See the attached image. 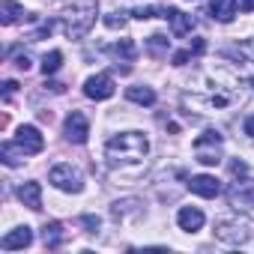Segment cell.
<instances>
[{
	"instance_id": "obj_1",
	"label": "cell",
	"mask_w": 254,
	"mask_h": 254,
	"mask_svg": "<svg viewBox=\"0 0 254 254\" xmlns=\"http://www.w3.org/2000/svg\"><path fill=\"white\" fill-rule=\"evenodd\" d=\"M150 150V141L147 135L141 132H123L117 138H111L105 144V156H108V165L111 168H123V165H138Z\"/></svg>"
},
{
	"instance_id": "obj_2",
	"label": "cell",
	"mask_w": 254,
	"mask_h": 254,
	"mask_svg": "<svg viewBox=\"0 0 254 254\" xmlns=\"http://www.w3.org/2000/svg\"><path fill=\"white\" fill-rule=\"evenodd\" d=\"M96 15H99V3L96 0H81V3L69 6L66 15H63V30L69 39H84L93 24H96Z\"/></svg>"
},
{
	"instance_id": "obj_3",
	"label": "cell",
	"mask_w": 254,
	"mask_h": 254,
	"mask_svg": "<svg viewBox=\"0 0 254 254\" xmlns=\"http://www.w3.org/2000/svg\"><path fill=\"white\" fill-rule=\"evenodd\" d=\"M215 236L227 245H245L248 239H254V221L245 215H227L215 221Z\"/></svg>"
},
{
	"instance_id": "obj_4",
	"label": "cell",
	"mask_w": 254,
	"mask_h": 254,
	"mask_svg": "<svg viewBox=\"0 0 254 254\" xmlns=\"http://www.w3.org/2000/svg\"><path fill=\"white\" fill-rule=\"evenodd\" d=\"M221 135L215 132V129H206L203 135H197L194 138V159L200 162V165H206V168H215L218 162H221Z\"/></svg>"
},
{
	"instance_id": "obj_5",
	"label": "cell",
	"mask_w": 254,
	"mask_h": 254,
	"mask_svg": "<svg viewBox=\"0 0 254 254\" xmlns=\"http://www.w3.org/2000/svg\"><path fill=\"white\" fill-rule=\"evenodd\" d=\"M48 183H51L54 189L66 191V194H78V191L84 189V177H81V171L72 168V165H54L51 174H48Z\"/></svg>"
},
{
	"instance_id": "obj_6",
	"label": "cell",
	"mask_w": 254,
	"mask_h": 254,
	"mask_svg": "<svg viewBox=\"0 0 254 254\" xmlns=\"http://www.w3.org/2000/svg\"><path fill=\"white\" fill-rule=\"evenodd\" d=\"M227 200L236 209H254V180L239 177L236 183L227 186Z\"/></svg>"
},
{
	"instance_id": "obj_7",
	"label": "cell",
	"mask_w": 254,
	"mask_h": 254,
	"mask_svg": "<svg viewBox=\"0 0 254 254\" xmlns=\"http://www.w3.org/2000/svg\"><path fill=\"white\" fill-rule=\"evenodd\" d=\"M63 135H66V141H72V144H87V138H90V123H87V117H84L81 111H72V114L66 117Z\"/></svg>"
},
{
	"instance_id": "obj_8",
	"label": "cell",
	"mask_w": 254,
	"mask_h": 254,
	"mask_svg": "<svg viewBox=\"0 0 254 254\" xmlns=\"http://www.w3.org/2000/svg\"><path fill=\"white\" fill-rule=\"evenodd\" d=\"M84 96H87V99H96V102L111 99V96H114V78L105 75V72L87 78V81H84Z\"/></svg>"
},
{
	"instance_id": "obj_9",
	"label": "cell",
	"mask_w": 254,
	"mask_h": 254,
	"mask_svg": "<svg viewBox=\"0 0 254 254\" xmlns=\"http://www.w3.org/2000/svg\"><path fill=\"white\" fill-rule=\"evenodd\" d=\"M15 141L27 150V156H36V153L45 150V138L39 135L36 126H18V138H15Z\"/></svg>"
},
{
	"instance_id": "obj_10",
	"label": "cell",
	"mask_w": 254,
	"mask_h": 254,
	"mask_svg": "<svg viewBox=\"0 0 254 254\" xmlns=\"http://www.w3.org/2000/svg\"><path fill=\"white\" fill-rule=\"evenodd\" d=\"M189 189H191L194 194H200V197H218V194H221V183H218L215 177H209V174L191 177V180H189Z\"/></svg>"
},
{
	"instance_id": "obj_11",
	"label": "cell",
	"mask_w": 254,
	"mask_h": 254,
	"mask_svg": "<svg viewBox=\"0 0 254 254\" xmlns=\"http://www.w3.org/2000/svg\"><path fill=\"white\" fill-rule=\"evenodd\" d=\"M15 194H18V200L27 206V209H33V212H39L42 209V186L39 183H21L18 189H15Z\"/></svg>"
},
{
	"instance_id": "obj_12",
	"label": "cell",
	"mask_w": 254,
	"mask_h": 254,
	"mask_svg": "<svg viewBox=\"0 0 254 254\" xmlns=\"http://www.w3.org/2000/svg\"><path fill=\"white\" fill-rule=\"evenodd\" d=\"M33 242V230L30 227H15V230H9L3 239H0V248L3 251H15V248H27Z\"/></svg>"
},
{
	"instance_id": "obj_13",
	"label": "cell",
	"mask_w": 254,
	"mask_h": 254,
	"mask_svg": "<svg viewBox=\"0 0 254 254\" xmlns=\"http://www.w3.org/2000/svg\"><path fill=\"white\" fill-rule=\"evenodd\" d=\"M165 18L171 21L174 36H186V33H191V27H194V18H191V15H186V12H180V9H174V6H168V9H165Z\"/></svg>"
},
{
	"instance_id": "obj_14",
	"label": "cell",
	"mask_w": 254,
	"mask_h": 254,
	"mask_svg": "<svg viewBox=\"0 0 254 254\" xmlns=\"http://www.w3.org/2000/svg\"><path fill=\"white\" fill-rule=\"evenodd\" d=\"M203 212L197 209V206H183L180 212H177V224L183 227V230H189V233H194V230H200L203 227Z\"/></svg>"
},
{
	"instance_id": "obj_15",
	"label": "cell",
	"mask_w": 254,
	"mask_h": 254,
	"mask_svg": "<svg viewBox=\"0 0 254 254\" xmlns=\"http://www.w3.org/2000/svg\"><path fill=\"white\" fill-rule=\"evenodd\" d=\"M0 159H3L9 168H15V165H21L27 159V150L18 141H3V144H0Z\"/></svg>"
},
{
	"instance_id": "obj_16",
	"label": "cell",
	"mask_w": 254,
	"mask_h": 254,
	"mask_svg": "<svg viewBox=\"0 0 254 254\" xmlns=\"http://www.w3.org/2000/svg\"><path fill=\"white\" fill-rule=\"evenodd\" d=\"M42 242H45V248H60L66 242V227L60 221H48L42 227Z\"/></svg>"
},
{
	"instance_id": "obj_17",
	"label": "cell",
	"mask_w": 254,
	"mask_h": 254,
	"mask_svg": "<svg viewBox=\"0 0 254 254\" xmlns=\"http://www.w3.org/2000/svg\"><path fill=\"white\" fill-rule=\"evenodd\" d=\"M21 18H30L27 12H24V6H18L15 0H3L0 3V24H15V21H21Z\"/></svg>"
},
{
	"instance_id": "obj_18",
	"label": "cell",
	"mask_w": 254,
	"mask_h": 254,
	"mask_svg": "<svg viewBox=\"0 0 254 254\" xmlns=\"http://www.w3.org/2000/svg\"><path fill=\"white\" fill-rule=\"evenodd\" d=\"M126 99L129 102H135V105H156V90L153 87H147V84H135V87H129L126 90Z\"/></svg>"
},
{
	"instance_id": "obj_19",
	"label": "cell",
	"mask_w": 254,
	"mask_h": 254,
	"mask_svg": "<svg viewBox=\"0 0 254 254\" xmlns=\"http://www.w3.org/2000/svg\"><path fill=\"white\" fill-rule=\"evenodd\" d=\"M233 12H236V3L233 0H209V15L215 21H233Z\"/></svg>"
},
{
	"instance_id": "obj_20",
	"label": "cell",
	"mask_w": 254,
	"mask_h": 254,
	"mask_svg": "<svg viewBox=\"0 0 254 254\" xmlns=\"http://www.w3.org/2000/svg\"><path fill=\"white\" fill-rule=\"evenodd\" d=\"M132 15H135V18H141V21H144V18H156V15H159V18H165V9L156 3V0H147V3H138V6L132 9Z\"/></svg>"
},
{
	"instance_id": "obj_21",
	"label": "cell",
	"mask_w": 254,
	"mask_h": 254,
	"mask_svg": "<svg viewBox=\"0 0 254 254\" xmlns=\"http://www.w3.org/2000/svg\"><path fill=\"white\" fill-rule=\"evenodd\" d=\"M111 51H114L123 63H132V60H135V42H132V39H120Z\"/></svg>"
},
{
	"instance_id": "obj_22",
	"label": "cell",
	"mask_w": 254,
	"mask_h": 254,
	"mask_svg": "<svg viewBox=\"0 0 254 254\" xmlns=\"http://www.w3.org/2000/svg\"><path fill=\"white\" fill-rule=\"evenodd\" d=\"M111 212H114V218H123V215H129V212H141V200H135V197L132 200H123V203L117 200Z\"/></svg>"
},
{
	"instance_id": "obj_23",
	"label": "cell",
	"mask_w": 254,
	"mask_h": 254,
	"mask_svg": "<svg viewBox=\"0 0 254 254\" xmlns=\"http://www.w3.org/2000/svg\"><path fill=\"white\" fill-rule=\"evenodd\" d=\"M60 63H63V54H60V51H51V54L42 57V72H45V75H54V72L60 69Z\"/></svg>"
},
{
	"instance_id": "obj_24",
	"label": "cell",
	"mask_w": 254,
	"mask_h": 254,
	"mask_svg": "<svg viewBox=\"0 0 254 254\" xmlns=\"http://www.w3.org/2000/svg\"><path fill=\"white\" fill-rule=\"evenodd\" d=\"M227 54H233V57H242V60H248V63H254V39H245V42H239L233 51H227Z\"/></svg>"
},
{
	"instance_id": "obj_25",
	"label": "cell",
	"mask_w": 254,
	"mask_h": 254,
	"mask_svg": "<svg viewBox=\"0 0 254 254\" xmlns=\"http://www.w3.org/2000/svg\"><path fill=\"white\" fill-rule=\"evenodd\" d=\"M150 54H156V57H162L165 54V48H168V36H162V33H156V36H150Z\"/></svg>"
},
{
	"instance_id": "obj_26",
	"label": "cell",
	"mask_w": 254,
	"mask_h": 254,
	"mask_svg": "<svg viewBox=\"0 0 254 254\" xmlns=\"http://www.w3.org/2000/svg\"><path fill=\"white\" fill-rule=\"evenodd\" d=\"M126 12H111V15H105V27H111V30H123L126 27Z\"/></svg>"
},
{
	"instance_id": "obj_27",
	"label": "cell",
	"mask_w": 254,
	"mask_h": 254,
	"mask_svg": "<svg viewBox=\"0 0 254 254\" xmlns=\"http://www.w3.org/2000/svg\"><path fill=\"white\" fill-rule=\"evenodd\" d=\"M189 60H191V48H186V51H177V54L171 57V63H174V66H186Z\"/></svg>"
},
{
	"instance_id": "obj_28",
	"label": "cell",
	"mask_w": 254,
	"mask_h": 254,
	"mask_svg": "<svg viewBox=\"0 0 254 254\" xmlns=\"http://www.w3.org/2000/svg\"><path fill=\"white\" fill-rule=\"evenodd\" d=\"M230 174H233V177H245V174H248V165L239 162V159H233V162H230Z\"/></svg>"
},
{
	"instance_id": "obj_29",
	"label": "cell",
	"mask_w": 254,
	"mask_h": 254,
	"mask_svg": "<svg viewBox=\"0 0 254 254\" xmlns=\"http://www.w3.org/2000/svg\"><path fill=\"white\" fill-rule=\"evenodd\" d=\"M81 224L87 227V233H96L99 230V218L96 215H81Z\"/></svg>"
},
{
	"instance_id": "obj_30",
	"label": "cell",
	"mask_w": 254,
	"mask_h": 254,
	"mask_svg": "<svg viewBox=\"0 0 254 254\" xmlns=\"http://www.w3.org/2000/svg\"><path fill=\"white\" fill-rule=\"evenodd\" d=\"M239 12H254V0H233Z\"/></svg>"
},
{
	"instance_id": "obj_31",
	"label": "cell",
	"mask_w": 254,
	"mask_h": 254,
	"mask_svg": "<svg viewBox=\"0 0 254 254\" xmlns=\"http://www.w3.org/2000/svg\"><path fill=\"white\" fill-rule=\"evenodd\" d=\"M15 90H18V84H15V81H6V84H3V99L9 102V99L15 96Z\"/></svg>"
},
{
	"instance_id": "obj_32",
	"label": "cell",
	"mask_w": 254,
	"mask_h": 254,
	"mask_svg": "<svg viewBox=\"0 0 254 254\" xmlns=\"http://www.w3.org/2000/svg\"><path fill=\"white\" fill-rule=\"evenodd\" d=\"M203 51H206V42L203 39H194L191 42V54H203Z\"/></svg>"
},
{
	"instance_id": "obj_33",
	"label": "cell",
	"mask_w": 254,
	"mask_h": 254,
	"mask_svg": "<svg viewBox=\"0 0 254 254\" xmlns=\"http://www.w3.org/2000/svg\"><path fill=\"white\" fill-rule=\"evenodd\" d=\"M30 63H33V60H30V54H21V57H18V63H15V66H18V69H24V72H27V69H30Z\"/></svg>"
},
{
	"instance_id": "obj_34",
	"label": "cell",
	"mask_w": 254,
	"mask_h": 254,
	"mask_svg": "<svg viewBox=\"0 0 254 254\" xmlns=\"http://www.w3.org/2000/svg\"><path fill=\"white\" fill-rule=\"evenodd\" d=\"M245 135H248V138H254V114H251V117H245Z\"/></svg>"
},
{
	"instance_id": "obj_35",
	"label": "cell",
	"mask_w": 254,
	"mask_h": 254,
	"mask_svg": "<svg viewBox=\"0 0 254 254\" xmlns=\"http://www.w3.org/2000/svg\"><path fill=\"white\" fill-rule=\"evenodd\" d=\"M248 84H251V90H254V78H248Z\"/></svg>"
}]
</instances>
